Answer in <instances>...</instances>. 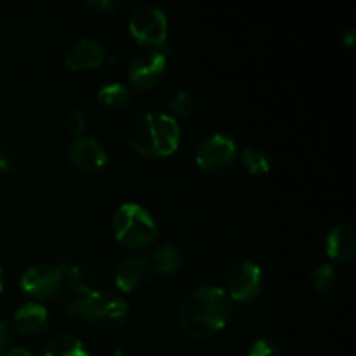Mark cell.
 <instances>
[{"label": "cell", "instance_id": "1", "mask_svg": "<svg viewBox=\"0 0 356 356\" xmlns=\"http://www.w3.org/2000/svg\"><path fill=\"white\" fill-rule=\"evenodd\" d=\"M232 316V299L219 287H200L181 302L177 320L186 336L205 339L214 336Z\"/></svg>", "mask_w": 356, "mask_h": 356}, {"label": "cell", "instance_id": "2", "mask_svg": "<svg viewBox=\"0 0 356 356\" xmlns=\"http://www.w3.org/2000/svg\"><path fill=\"white\" fill-rule=\"evenodd\" d=\"M125 138L136 153L149 160L170 156L179 146V125L163 113H139L125 124Z\"/></svg>", "mask_w": 356, "mask_h": 356}, {"label": "cell", "instance_id": "3", "mask_svg": "<svg viewBox=\"0 0 356 356\" xmlns=\"http://www.w3.org/2000/svg\"><path fill=\"white\" fill-rule=\"evenodd\" d=\"M115 238L129 249H146L159 236L156 222L141 205L124 204L113 216Z\"/></svg>", "mask_w": 356, "mask_h": 356}, {"label": "cell", "instance_id": "4", "mask_svg": "<svg viewBox=\"0 0 356 356\" xmlns=\"http://www.w3.org/2000/svg\"><path fill=\"white\" fill-rule=\"evenodd\" d=\"M129 306L122 298L106 292H90L86 296L80 316L97 329H117L127 320Z\"/></svg>", "mask_w": 356, "mask_h": 356}, {"label": "cell", "instance_id": "5", "mask_svg": "<svg viewBox=\"0 0 356 356\" xmlns=\"http://www.w3.org/2000/svg\"><path fill=\"white\" fill-rule=\"evenodd\" d=\"M65 273L66 271L61 264H35V266L28 268L21 277V289L30 298L49 299L61 291Z\"/></svg>", "mask_w": 356, "mask_h": 356}, {"label": "cell", "instance_id": "6", "mask_svg": "<svg viewBox=\"0 0 356 356\" xmlns=\"http://www.w3.org/2000/svg\"><path fill=\"white\" fill-rule=\"evenodd\" d=\"M236 155V145L233 138L225 134H214L200 143L195 152V160L202 170L211 174H221L232 167Z\"/></svg>", "mask_w": 356, "mask_h": 356}, {"label": "cell", "instance_id": "7", "mask_svg": "<svg viewBox=\"0 0 356 356\" xmlns=\"http://www.w3.org/2000/svg\"><path fill=\"white\" fill-rule=\"evenodd\" d=\"M129 30L139 44L160 47L167 38V17L159 7L143 6L132 14Z\"/></svg>", "mask_w": 356, "mask_h": 356}, {"label": "cell", "instance_id": "8", "mask_svg": "<svg viewBox=\"0 0 356 356\" xmlns=\"http://www.w3.org/2000/svg\"><path fill=\"white\" fill-rule=\"evenodd\" d=\"M263 285L261 268L252 261H240L226 275V294L235 301H250L257 298Z\"/></svg>", "mask_w": 356, "mask_h": 356}, {"label": "cell", "instance_id": "9", "mask_svg": "<svg viewBox=\"0 0 356 356\" xmlns=\"http://www.w3.org/2000/svg\"><path fill=\"white\" fill-rule=\"evenodd\" d=\"M167 66V56L159 49L141 52L129 68V80L139 90L153 89L163 76Z\"/></svg>", "mask_w": 356, "mask_h": 356}, {"label": "cell", "instance_id": "10", "mask_svg": "<svg viewBox=\"0 0 356 356\" xmlns=\"http://www.w3.org/2000/svg\"><path fill=\"white\" fill-rule=\"evenodd\" d=\"M155 275L149 256H131L117 268L115 284L122 292H132L148 284Z\"/></svg>", "mask_w": 356, "mask_h": 356}, {"label": "cell", "instance_id": "11", "mask_svg": "<svg viewBox=\"0 0 356 356\" xmlns=\"http://www.w3.org/2000/svg\"><path fill=\"white\" fill-rule=\"evenodd\" d=\"M68 159L73 165L83 172H97L108 162L106 149L92 138H79L70 145Z\"/></svg>", "mask_w": 356, "mask_h": 356}, {"label": "cell", "instance_id": "12", "mask_svg": "<svg viewBox=\"0 0 356 356\" xmlns=\"http://www.w3.org/2000/svg\"><path fill=\"white\" fill-rule=\"evenodd\" d=\"M104 58H106V54H104L103 47L96 40L83 38V40H80L79 44L70 49L65 63L70 70L76 72V70L97 68L99 65H103Z\"/></svg>", "mask_w": 356, "mask_h": 356}, {"label": "cell", "instance_id": "13", "mask_svg": "<svg viewBox=\"0 0 356 356\" xmlns=\"http://www.w3.org/2000/svg\"><path fill=\"white\" fill-rule=\"evenodd\" d=\"M356 235L348 225H339L327 236V254L337 263L348 264L355 259Z\"/></svg>", "mask_w": 356, "mask_h": 356}, {"label": "cell", "instance_id": "14", "mask_svg": "<svg viewBox=\"0 0 356 356\" xmlns=\"http://www.w3.org/2000/svg\"><path fill=\"white\" fill-rule=\"evenodd\" d=\"M45 322H47V309L44 306L30 302V305L17 309L13 325L16 332L23 334V336H33L44 329Z\"/></svg>", "mask_w": 356, "mask_h": 356}, {"label": "cell", "instance_id": "15", "mask_svg": "<svg viewBox=\"0 0 356 356\" xmlns=\"http://www.w3.org/2000/svg\"><path fill=\"white\" fill-rule=\"evenodd\" d=\"M149 259H152L153 268H155V273L172 275L179 271L181 264H183L179 249L172 243H162L160 247H156L155 252L149 256Z\"/></svg>", "mask_w": 356, "mask_h": 356}, {"label": "cell", "instance_id": "16", "mask_svg": "<svg viewBox=\"0 0 356 356\" xmlns=\"http://www.w3.org/2000/svg\"><path fill=\"white\" fill-rule=\"evenodd\" d=\"M45 356H90L83 343L70 334H58L45 346Z\"/></svg>", "mask_w": 356, "mask_h": 356}, {"label": "cell", "instance_id": "17", "mask_svg": "<svg viewBox=\"0 0 356 356\" xmlns=\"http://www.w3.org/2000/svg\"><path fill=\"white\" fill-rule=\"evenodd\" d=\"M66 275V280H68L70 289L73 292H79V294H90L94 292V285H96V277H94L92 271L89 270L83 264H75L68 270Z\"/></svg>", "mask_w": 356, "mask_h": 356}, {"label": "cell", "instance_id": "18", "mask_svg": "<svg viewBox=\"0 0 356 356\" xmlns=\"http://www.w3.org/2000/svg\"><path fill=\"white\" fill-rule=\"evenodd\" d=\"M97 99L108 110H122L129 104L131 101V94L125 89L122 83H110V86H104L103 89L97 94Z\"/></svg>", "mask_w": 356, "mask_h": 356}, {"label": "cell", "instance_id": "19", "mask_svg": "<svg viewBox=\"0 0 356 356\" xmlns=\"http://www.w3.org/2000/svg\"><path fill=\"white\" fill-rule=\"evenodd\" d=\"M242 162L252 176H263V174H266L270 170V159H268L266 152L261 148H256V146H250V148L243 149Z\"/></svg>", "mask_w": 356, "mask_h": 356}, {"label": "cell", "instance_id": "20", "mask_svg": "<svg viewBox=\"0 0 356 356\" xmlns=\"http://www.w3.org/2000/svg\"><path fill=\"white\" fill-rule=\"evenodd\" d=\"M198 104H200L198 96L191 90H181V92L174 94L172 99H170V108L183 117L195 113L198 110Z\"/></svg>", "mask_w": 356, "mask_h": 356}, {"label": "cell", "instance_id": "21", "mask_svg": "<svg viewBox=\"0 0 356 356\" xmlns=\"http://www.w3.org/2000/svg\"><path fill=\"white\" fill-rule=\"evenodd\" d=\"M313 287L318 292L325 294V292H330L334 289L337 282V273L330 264H323V266H318L312 275Z\"/></svg>", "mask_w": 356, "mask_h": 356}, {"label": "cell", "instance_id": "22", "mask_svg": "<svg viewBox=\"0 0 356 356\" xmlns=\"http://www.w3.org/2000/svg\"><path fill=\"white\" fill-rule=\"evenodd\" d=\"M247 356H282V353L275 343L268 339H259L250 346Z\"/></svg>", "mask_w": 356, "mask_h": 356}, {"label": "cell", "instance_id": "23", "mask_svg": "<svg viewBox=\"0 0 356 356\" xmlns=\"http://www.w3.org/2000/svg\"><path fill=\"white\" fill-rule=\"evenodd\" d=\"M65 129L72 136H76V138H79V136L83 132V129H86V120H83V115L76 110L70 111V113L65 117Z\"/></svg>", "mask_w": 356, "mask_h": 356}, {"label": "cell", "instance_id": "24", "mask_svg": "<svg viewBox=\"0 0 356 356\" xmlns=\"http://www.w3.org/2000/svg\"><path fill=\"white\" fill-rule=\"evenodd\" d=\"M87 7L96 10L97 14H110L120 7V2H115V0H92V2H87Z\"/></svg>", "mask_w": 356, "mask_h": 356}, {"label": "cell", "instance_id": "25", "mask_svg": "<svg viewBox=\"0 0 356 356\" xmlns=\"http://www.w3.org/2000/svg\"><path fill=\"white\" fill-rule=\"evenodd\" d=\"M13 167H14L13 155H10L9 149H6V148H2V146H0V176H2V174L9 172Z\"/></svg>", "mask_w": 356, "mask_h": 356}, {"label": "cell", "instance_id": "26", "mask_svg": "<svg viewBox=\"0 0 356 356\" xmlns=\"http://www.w3.org/2000/svg\"><path fill=\"white\" fill-rule=\"evenodd\" d=\"M9 343H10L9 329L6 327V323L0 322V356L6 353L7 348H9Z\"/></svg>", "mask_w": 356, "mask_h": 356}, {"label": "cell", "instance_id": "27", "mask_svg": "<svg viewBox=\"0 0 356 356\" xmlns=\"http://www.w3.org/2000/svg\"><path fill=\"white\" fill-rule=\"evenodd\" d=\"M355 42H356V31H355V28H351V30L343 37V44L346 45L348 49H353Z\"/></svg>", "mask_w": 356, "mask_h": 356}, {"label": "cell", "instance_id": "28", "mask_svg": "<svg viewBox=\"0 0 356 356\" xmlns=\"http://www.w3.org/2000/svg\"><path fill=\"white\" fill-rule=\"evenodd\" d=\"M7 356H33V355H31L28 350H24V348H14V350L9 351V355Z\"/></svg>", "mask_w": 356, "mask_h": 356}, {"label": "cell", "instance_id": "29", "mask_svg": "<svg viewBox=\"0 0 356 356\" xmlns=\"http://www.w3.org/2000/svg\"><path fill=\"white\" fill-rule=\"evenodd\" d=\"M2 287H3V284H2V270H0V292H2Z\"/></svg>", "mask_w": 356, "mask_h": 356}]
</instances>
